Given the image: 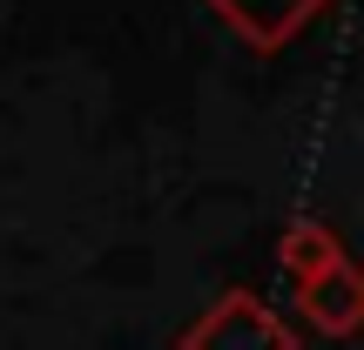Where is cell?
I'll use <instances>...</instances> for the list:
<instances>
[{
	"label": "cell",
	"instance_id": "cell-2",
	"mask_svg": "<svg viewBox=\"0 0 364 350\" xmlns=\"http://www.w3.org/2000/svg\"><path fill=\"white\" fill-rule=\"evenodd\" d=\"M297 310L311 317V330H324V337H351L364 324V276L351 256H338L331 270L304 276L297 283Z\"/></svg>",
	"mask_w": 364,
	"mask_h": 350
},
{
	"label": "cell",
	"instance_id": "cell-4",
	"mask_svg": "<svg viewBox=\"0 0 364 350\" xmlns=\"http://www.w3.org/2000/svg\"><path fill=\"white\" fill-rule=\"evenodd\" d=\"M338 256H344V243L324 229V222H290V229H284V270H290V283L331 270Z\"/></svg>",
	"mask_w": 364,
	"mask_h": 350
},
{
	"label": "cell",
	"instance_id": "cell-1",
	"mask_svg": "<svg viewBox=\"0 0 364 350\" xmlns=\"http://www.w3.org/2000/svg\"><path fill=\"white\" fill-rule=\"evenodd\" d=\"M176 350H297V330H290L257 290H223V297L176 337Z\"/></svg>",
	"mask_w": 364,
	"mask_h": 350
},
{
	"label": "cell",
	"instance_id": "cell-3",
	"mask_svg": "<svg viewBox=\"0 0 364 350\" xmlns=\"http://www.w3.org/2000/svg\"><path fill=\"white\" fill-rule=\"evenodd\" d=\"M317 7H324V0H216V13L236 27V34H250L257 48H277V40H290Z\"/></svg>",
	"mask_w": 364,
	"mask_h": 350
}]
</instances>
